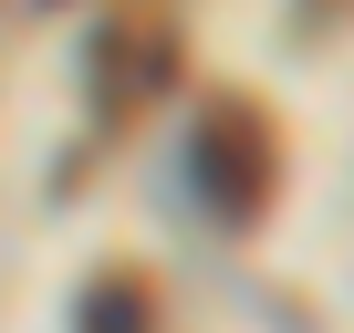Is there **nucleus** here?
Here are the masks:
<instances>
[{"instance_id": "f257e3e1", "label": "nucleus", "mask_w": 354, "mask_h": 333, "mask_svg": "<svg viewBox=\"0 0 354 333\" xmlns=\"http://www.w3.org/2000/svg\"><path fill=\"white\" fill-rule=\"evenodd\" d=\"M188 188L209 198V219H261V198H271V125H261V104H209L198 115Z\"/></svg>"}, {"instance_id": "f03ea898", "label": "nucleus", "mask_w": 354, "mask_h": 333, "mask_svg": "<svg viewBox=\"0 0 354 333\" xmlns=\"http://www.w3.org/2000/svg\"><path fill=\"white\" fill-rule=\"evenodd\" d=\"M73 333H156V292L136 271H94L73 302Z\"/></svg>"}]
</instances>
